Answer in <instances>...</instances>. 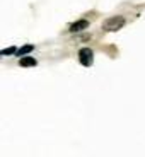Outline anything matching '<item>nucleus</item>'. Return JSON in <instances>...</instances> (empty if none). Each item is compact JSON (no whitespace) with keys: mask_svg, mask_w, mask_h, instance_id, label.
Listing matches in <instances>:
<instances>
[{"mask_svg":"<svg viewBox=\"0 0 145 157\" xmlns=\"http://www.w3.org/2000/svg\"><path fill=\"white\" fill-rule=\"evenodd\" d=\"M32 50H34V46H32V44H26V46H24V48H21V50L17 51V53H19V55L22 56V55H26V53H31Z\"/></svg>","mask_w":145,"mask_h":157,"instance_id":"nucleus-5","label":"nucleus"},{"mask_svg":"<svg viewBox=\"0 0 145 157\" xmlns=\"http://www.w3.org/2000/svg\"><path fill=\"white\" fill-rule=\"evenodd\" d=\"M87 26H89V22H87L86 19H80V21H77V22H74L70 26V33H80V31H84Z\"/></svg>","mask_w":145,"mask_h":157,"instance_id":"nucleus-3","label":"nucleus"},{"mask_svg":"<svg viewBox=\"0 0 145 157\" xmlns=\"http://www.w3.org/2000/svg\"><path fill=\"white\" fill-rule=\"evenodd\" d=\"M92 60H94V53H92L90 48H80L78 50V62L82 63L84 67L92 65Z\"/></svg>","mask_w":145,"mask_h":157,"instance_id":"nucleus-2","label":"nucleus"},{"mask_svg":"<svg viewBox=\"0 0 145 157\" xmlns=\"http://www.w3.org/2000/svg\"><path fill=\"white\" fill-rule=\"evenodd\" d=\"M125 24H126V19H125V17L114 16V17H109V19H106L104 22H102V29H104V31H109V33L120 31V29H121Z\"/></svg>","mask_w":145,"mask_h":157,"instance_id":"nucleus-1","label":"nucleus"},{"mask_svg":"<svg viewBox=\"0 0 145 157\" xmlns=\"http://www.w3.org/2000/svg\"><path fill=\"white\" fill-rule=\"evenodd\" d=\"M36 63H38V62H36L32 56H22V58L19 60V65H21V67H34Z\"/></svg>","mask_w":145,"mask_h":157,"instance_id":"nucleus-4","label":"nucleus"},{"mask_svg":"<svg viewBox=\"0 0 145 157\" xmlns=\"http://www.w3.org/2000/svg\"><path fill=\"white\" fill-rule=\"evenodd\" d=\"M16 48H14V46H12V48H9V50H4V51H2V55H10V53H16Z\"/></svg>","mask_w":145,"mask_h":157,"instance_id":"nucleus-6","label":"nucleus"}]
</instances>
